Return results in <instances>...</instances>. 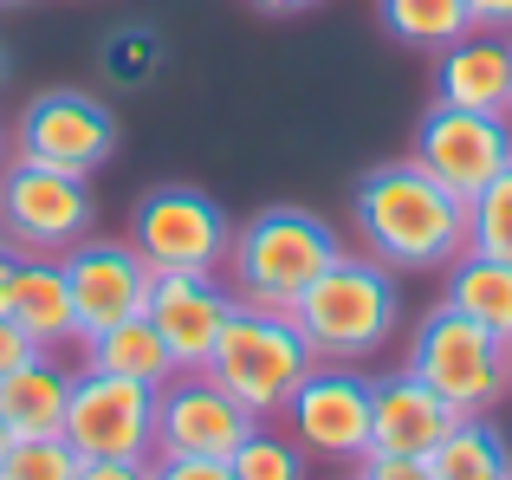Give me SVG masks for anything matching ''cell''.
Wrapping results in <instances>:
<instances>
[{
    "label": "cell",
    "mask_w": 512,
    "mask_h": 480,
    "mask_svg": "<svg viewBox=\"0 0 512 480\" xmlns=\"http://www.w3.org/2000/svg\"><path fill=\"white\" fill-rule=\"evenodd\" d=\"M78 351H85L91 370H111V377H130V383H150V390H163L175 377V357L163 344V331L150 325V312L137 318H117L111 331H98V338H78Z\"/></svg>",
    "instance_id": "19"
},
{
    "label": "cell",
    "mask_w": 512,
    "mask_h": 480,
    "mask_svg": "<svg viewBox=\"0 0 512 480\" xmlns=\"http://www.w3.org/2000/svg\"><path fill=\"white\" fill-rule=\"evenodd\" d=\"M454 403H441L409 364L389 370V377H370V448H389V455H435V442L454 429Z\"/></svg>",
    "instance_id": "15"
},
{
    "label": "cell",
    "mask_w": 512,
    "mask_h": 480,
    "mask_svg": "<svg viewBox=\"0 0 512 480\" xmlns=\"http://www.w3.org/2000/svg\"><path fill=\"white\" fill-rule=\"evenodd\" d=\"M7 448H13V435H7V422H0V461H7Z\"/></svg>",
    "instance_id": "34"
},
{
    "label": "cell",
    "mask_w": 512,
    "mask_h": 480,
    "mask_svg": "<svg viewBox=\"0 0 512 480\" xmlns=\"http://www.w3.org/2000/svg\"><path fill=\"white\" fill-rule=\"evenodd\" d=\"M0 240H7V234H0Z\"/></svg>",
    "instance_id": "40"
},
{
    "label": "cell",
    "mask_w": 512,
    "mask_h": 480,
    "mask_svg": "<svg viewBox=\"0 0 512 480\" xmlns=\"http://www.w3.org/2000/svg\"><path fill=\"white\" fill-rule=\"evenodd\" d=\"M13 156L26 163L65 169V176H98L117 156V117L104 111L91 91H39L20 117H13Z\"/></svg>",
    "instance_id": "9"
},
{
    "label": "cell",
    "mask_w": 512,
    "mask_h": 480,
    "mask_svg": "<svg viewBox=\"0 0 512 480\" xmlns=\"http://www.w3.org/2000/svg\"><path fill=\"white\" fill-rule=\"evenodd\" d=\"M7 72H13V59H7V52H0V85H7Z\"/></svg>",
    "instance_id": "36"
},
{
    "label": "cell",
    "mask_w": 512,
    "mask_h": 480,
    "mask_svg": "<svg viewBox=\"0 0 512 480\" xmlns=\"http://www.w3.org/2000/svg\"><path fill=\"white\" fill-rule=\"evenodd\" d=\"M20 260H26V253L0 240V312H13V292H20Z\"/></svg>",
    "instance_id": "32"
},
{
    "label": "cell",
    "mask_w": 512,
    "mask_h": 480,
    "mask_svg": "<svg viewBox=\"0 0 512 480\" xmlns=\"http://www.w3.org/2000/svg\"><path fill=\"white\" fill-rule=\"evenodd\" d=\"M65 442L85 461H137L156 455V390L150 383L111 377V370H78L65 396Z\"/></svg>",
    "instance_id": "8"
},
{
    "label": "cell",
    "mask_w": 512,
    "mask_h": 480,
    "mask_svg": "<svg viewBox=\"0 0 512 480\" xmlns=\"http://www.w3.org/2000/svg\"><path fill=\"white\" fill-rule=\"evenodd\" d=\"M409 156L448 195L474 202L500 169H512V117L506 111H461V104H435V111L415 124V150Z\"/></svg>",
    "instance_id": "10"
},
{
    "label": "cell",
    "mask_w": 512,
    "mask_h": 480,
    "mask_svg": "<svg viewBox=\"0 0 512 480\" xmlns=\"http://www.w3.org/2000/svg\"><path fill=\"white\" fill-rule=\"evenodd\" d=\"M98 59H104V72H111L117 85H150V78L163 72V39L143 33V26H124V33L104 39Z\"/></svg>",
    "instance_id": "26"
},
{
    "label": "cell",
    "mask_w": 512,
    "mask_h": 480,
    "mask_svg": "<svg viewBox=\"0 0 512 480\" xmlns=\"http://www.w3.org/2000/svg\"><path fill=\"white\" fill-rule=\"evenodd\" d=\"M441 299L454 312H467L474 325H487L493 338L512 344V260H493V253H454L448 260V292Z\"/></svg>",
    "instance_id": "20"
},
{
    "label": "cell",
    "mask_w": 512,
    "mask_h": 480,
    "mask_svg": "<svg viewBox=\"0 0 512 480\" xmlns=\"http://www.w3.org/2000/svg\"><path fill=\"white\" fill-rule=\"evenodd\" d=\"M279 416H286V435L312 461H357L370 448V377L318 357Z\"/></svg>",
    "instance_id": "11"
},
{
    "label": "cell",
    "mask_w": 512,
    "mask_h": 480,
    "mask_svg": "<svg viewBox=\"0 0 512 480\" xmlns=\"http://www.w3.org/2000/svg\"><path fill=\"white\" fill-rule=\"evenodd\" d=\"M506 370H512V344H506Z\"/></svg>",
    "instance_id": "38"
},
{
    "label": "cell",
    "mask_w": 512,
    "mask_h": 480,
    "mask_svg": "<svg viewBox=\"0 0 512 480\" xmlns=\"http://www.w3.org/2000/svg\"><path fill=\"white\" fill-rule=\"evenodd\" d=\"M65 396H72V377L59 370L52 351H39V357H26L20 370L0 377V422H7L13 442H26V435H59L65 429Z\"/></svg>",
    "instance_id": "17"
},
{
    "label": "cell",
    "mask_w": 512,
    "mask_h": 480,
    "mask_svg": "<svg viewBox=\"0 0 512 480\" xmlns=\"http://www.w3.org/2000/svg\"><path fill=\"white\" fill-rule=\"evenodd\" d=\"M435 480H512V442L487 416H461L428 455Z\"/></svg>",
    "instance_id": "21"
},
{
    "label": "cell",
    "mask_w": 512,
    "mask_h": 480,
    "mask_svg": "<svg viewBox=\"0 0 512 480\" xmlns=\"http://www.w3.org/2000/svg\"><path fill=\"white\" fill-rule=\"evenodd\" d=\"M350 480H435L428 455H389V448H363Z\"/></svg>",
    "instance_id": "27"
},
{
    "label": "cell",
    "mask_w": 512,
    "mask_h": 480,
    "mask_svg": "<svg viewBox=\"0 0 512 480\" xmlns=\"http://www.w3.org/2000/svg\"><path fill=\"white\" fill-rule=\"evenodd\" d=\"M260 13H305V7H318V0H253Z\"/></svg>",
    "instance_id": "33"
},
{
    "label": "cell",
    "mask_w": 512,
    "mask_h": 480,
    "mask_svg": "<svg viewBox=\"0 0 512 480\" xmlns=\"http://www.w3.org/2000/svg\"><path fill=\"white\" fill-rule=\"evenodd\" d=\"M253 409H240L208 370H175L156 390V455H208L227 461L253 435Z\"/></svg>",
    "instance_id": "12"
},
{
    "label": "cell",
    "mask_w": 512,
    "mask_h": 480,
    "mask_svg": "<svg viewBox=\"0 0 512 480\" xmlns=\"http://www.w3.org/2000/svg\"><path fill=\"white\" fill-rule=\"evenodd\" d=\"M78 448L65 435H26V442L7 448L0 461V480H78Z\"/></svg>",
    "instance_id": "25"
},
{
    "label": "cell",
    "mask_w": 512,
    "mask_h": 480,
    "mask_svg": "<svg viewBox=\"0 0 512 480\" xmlns=\"http://www.w3.org/2000/svg\"><path fill=\"white\" fill-rule=\"evenodd\" d=\"M13 318H20V331L52 357H59V344H78V312H72V286H65L59 260H46V253H26L20 260Z\"/></svg>",
    "instance_id": "18"
},
{
    "label": "cell",
    "mask_w": 512,
    "mask_h": 480,
    "mask_svg": "<svg viewBox=\"0 0 512 480\" xmlns=\"http://www.w3.org/2000/svg\"><path fill=\"white\" fill-rule=\"evenodd\" d=\"M78 480H156V455H137V461H78Z\"/></svg>",
    "instance_id": "29"
},
{
    "label": "cell",
    "mask_w": 512,
    "mask_h": 480,
    "mask_svg": "<svg viewBox=\"0 0 512 480\" xmlns=\"http://www.w3.org/2000/svg\"><path fill=\"white\" fill-rule=\"evenodd\" d=\"M312 364H318V351L305 344V331L292 325V312L234 305V318L221 325V344H214V357H208V377L221 383L240 409L273 422Z\"/></svg>",
    "instance_id": "4"
},
{
    "label": "cell",
    "mask_w": 512,
    "mask_h": 480,
    "mask_svg": "<svg viewBox=\"0 0 512 480\" xmlns=\"http://www.w3.org/2000/svg\"><path fill=\"white\" fill-rule=\"evenodd\" d=\"M506 117H512V98H506Z\"/></svg>",
    "instance_id": "39"
},
{
    "label": "cell",
    "mask_w": 512,
    "mask_h": 480,
    "mask_svg": "<svg viewBox=\"0 0 512 480\" xmlns=\"http://www.w3.org/2000/svg\"><path fill=\"white\" fill-rule=\"evenodd\" d=\"M156 480H234V468L208 455H156Z\"/></svg>",
    "instance_id": "28"
},
{
    "label": "cell",
    "mask_w": 512,
    "mask_h": 480,
    "mask_svg": "<svg viewBox=\"0 0 512 480\" xmlns=\"http://www.w3.org/2000/svg\"><path fill=\"white\" fill-rule=\"evenodd\" d=\"M227 468L234 480H305L312 468V455H305L299 442H292L286 429H266V422H253V435L227 455Z\"/></svg>",
    "instance_id": "23"
},
{
    "label": "cell",
    "mask_w": 512,
    "mask_h": 480,
    "mask_svg": "<svg viewBox=\"0 0 512 480\" xmlns=\"http://www.w3.org/2000/svg\"><path fill=\"white\" fill-rule=\"evenodd\" d=\"M0 169H7V124H0Z\"/></svg>",
    "instance_id": "35"
},
{
    "label": "cell",
    "mask_w": 512,
    "mask_h": 480,
    "mask_svg": "<svg viewBox=\"0 0 512 480\" xmlns=\"http://www.w3.org/2000/svg\"><path fill=\"white\" fill-rule=\"evenodd\" d=\"M143 312L163 331L175 370H208L214 344H221V325L234 318V292H227L221 273H156Z\"/></svg>",
    "instance_id": "14"
},
{
    "label": "cell",
    "mask_w": 512,
    "mask_h": 480,
    "mask_svg": "<svg viewBox=\"0 0 512 480\" xmlns=\"http://www.w3.org/2000/svg\"><path fill=\"white\" fill-rule=\"evenodd\" d=\"M467 247L493 253V260H512V169H500V176L467 202Z\"/></svg>",
    "instance_id": "24"
},
{
    "label": "cell",
    "mask_w": 512,
    "mask_h": 480,
    "mask_svg": "<svg viewBox=\"0 0 512 480\" xmlns=\"http://www.w3.org/2000/svg\"><path fill=\"white\" fill-rule=\"evenodd\" d=\"M350 221L363 253L389 273H435L454 253H467V202L441 189L415 156L376 163L350 195Z\"/></svg>",
    "instance_id": "1"
},
{
    "label": "cell",
    "mask_w": 512,
    "mask_h": 480,
    "mask_svg": "<svg viewBox=\"0 0 512 480\" xmlns=\"http://www.w3.org/2000/svg\"><path fill=\"white\" fill-rule=\"evenodd\" d=\"M0 7H33V0H0Z\"/></svg>",
    "instance_id": "37"
},
{
    "label": "cell",
    "mask_w": 512,
    "mask_h": 480,
    "mask_svg": "<svg viewBox=\"0 0 512 480\" xmlns=\"http://www.w3.org/2000/svg\"><path fill=\"white\" fill-rule=\"evenodd\" d=\"M234 221L221 215V202L188 182H163L137 202L130 215V247L156 266V273H221Z\"/></svg>",
    "instance_id": "7"
},
{
    "label": "cell",
    "mask_w": 512,
    "mask_h": 480,
    "mask_svg": "<svg viewBox=\"0 0 512 480\" xmlns=\"http://www.w3.org/2000/svg\"><path fill=\"white\" fill-rule=\"evenodd\" d=\"M65 286H72V312H78V338H98L117 318H137L150 305L156 266L143 260L130 240H78V247L59 253Z\"/></svg>",
    "instance_id": "13"
},
{
    "label": "cell",
    "mask_w": 512,
    "mask_h": 480,
    "mask_svg": "<svg viewBox=\"0 0 512 480\" xmlns=\"http://www.w3.org/2000/svg\"><path fill=\"white\" fill-rule=\"evenodd\" d=\"M26 357H39V344L20 331V318H13V312H0V377H7V370H20Z\"/></svg>",
    "instance_id": "30"
},
{
    "label": "cell",
    "mask_w": 512,
    "mask_h": 480,
    "mask_svg": "<svg viewBox=\"0 0 512 480\" xmlns=\"http://www.w3.org/2000/svg\"><path fill=\"white\" fill-rule=\"evenodd\" d=\"M376 20H383L389 39H402L415 52H441L461 33H474L467 26V0H376Z\"/></svg>",
    "instance_id": "22"
},
{
    "label": "cell",
    "mask_w": 512,
    "mask_h": 480,
    "mask_svg": "<svg viewBox=\"0 0 512 480\" xmlns=\"http://www.w3.org/2000/svg\"><path fill=\"white\" fill-rule=\"evenodd\" d=\"M91 228H98L91 176H65V169L7 156V169H0V234H7V247L59 260Z\"/></svg>",
    "instance_id": "6"
},
{
    "label": "cell",
    "mask_w": 512,
    "mask_h": 480,
    "mask_svg": "<svg viewBox=\"0 0 512 480\" xmlns=\"http://www.w3.org/2000/svg\"><path fill=\"white\" fill-rule=\"evenodd\" d=\"M344 253L338 228L312 208H260L247 215L227 240L221 279L234 292V305H260V312H292L305 286Z\"/></svg>",
    "instance_id": "2"
},
{
    "label": "cell",
    "mask_w": 512,
    "mask_h": 480,
    "mask_svg": "<svg viewBox=\"0 0 512 480\" xmlns=\"http://www.w3.org/2000/svg\"><path fill=\"white\" fill-rule=\"evenodd\" d=\"M402 364H409L441 403H454V416H487L512 390L506 338H493L487 325L454 312L448 299H441L435 312H422V325L409 331V357H402Z\"/></svg>",
    "instance_id": "5"
},
{
    "label": "cell",
    "mask_w": 512,
    "mask_h": 480,
    "mask_svg": "<svg viewBox=\"0 0 512 480\" xmlns=\"http://www.w3.org/2000/svg\"><path fill=\"white\" fill-rule=\"evenodd\" d=\"M292 325L305 331L318 357L331 364H357V357L383 351L402 325V286L383 260L370 253H338L312 286L292 299Z\"/></svg>",
    "instance_id": "3"
},
{
    "label": "cell",
    "mask_w": 512,
    "mask_h": 480,
    "mask_svg": "<svg viewBox=\"0 0 512 480\" xmlns=\"http://www.w3.org/2000/svg\"><path fill=\"white\" fill-rule=\"evenodd\" d=\"M512 98V39L500 33H461L435 59V104L461 111H506Z\"/></svg>",
    "instance_id": "16"
},
{
    "label": "cell",
    "mask_w": 512,
    "mask_h": 480,
    "mask_svg": "<svg viewBox=\"0 0 512 480\" xmlns=\"http://www.w3.org/2000/svg\"><path fill=\"white\" fill-rule=\"evenodd\" d=\"M467 26H474V33L512 39V0H467Z\"/></svg>",
    "instance_id": "31"
}]
</instances>
